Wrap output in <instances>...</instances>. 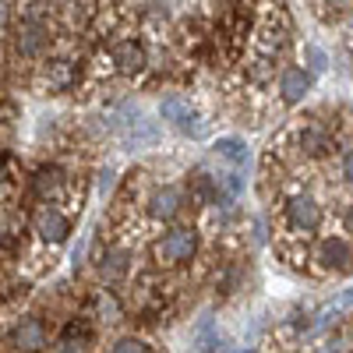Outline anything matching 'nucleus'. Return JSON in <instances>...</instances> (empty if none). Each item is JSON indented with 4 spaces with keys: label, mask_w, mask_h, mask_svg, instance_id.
Listing matches in <instances>:
<instances>
[{
    "label": "nucleus",
    "mask_w": 353,
    "mask_h": 353,
    "mask_svg": "<svg viewBox=\"0 0 353 353\" xmlns=\"http://www.w3.org/2000/svg\"><path fill=\"white\" fill-rule=\"evenodd\" d=\"M198 254V230L194 226H173L152 244V258L159 265H184Z\"/></svg>",
    "instance_id": "1"
},
{
    "label": "nucleus",
    "mask_w": 353,
    "mask_h": 353,
    "mask_svg": "<svg viewBox=\"0 0 353 353\" xmlns=\"http://www.w3.org/2000/svg\"><path fill=\"white\" fill-rule=\"evenodd\" d=\"M32 233L43 244H64L71 237V219L68 212L57 209V201H43L32 212Z\"/></svg>",
    "instance_id": "2"
},
{
    "label": "nucleus",
    "mask_w": 353,
    "mask_h": 353,
    "mask_svg": "<svg viewBox=\"0 0 353 353\" xmlns=\"http://www.w3.org/2000/svg\"><path fill=\"white\" fill-rule=\"evenodd\" d=\"M159 117H163L170 128L181 131V134H191V138H201V134H205V124H201L198 110H194L191 99H184V96H166V99L159 103Z\"/></svg>",
    "instance_id": "3"
},
{
    "label": "nucleus",
    "mask_w": 353,
    "mask_h": 353,
    "mask_svg": "<svg viewBox=\"0 0 353 353\" xmlns=\"http://www.w3.org/2000/svg\"><path fill=\"white\" fill-rule=\"evenodd\" d=\"M286 219L297 233H314L325 223V209H321L318 198H311V194H293L286 201Z\"/></svg>",
    "instance_id": "4"
},
{
    "label": "nucleus",
    "mask_w": 353,
    "mask_h": 353,
    "mask_svg": "<svg viewBox=\"0 0 353 353\" xmlns=\"http://www.w3.org/2000/svg\"><path fill=\"white\" fill-rule=\"evenodd\" d=\"M11 346L18 353H43L50 346V332H46V321L36 318V314H28L21 318L18 325L11 329Z\"/></svg>",
    "instance_id": "5"
},
{
    "label": "nucleus",
    "mask_w": 353,
    "mask_h": 353,
    "mask_svg": "<svg viewBox=\"0 0 353 353\" xmlns=\"http://www.w3.org/2000/svg\"><path fill=\"white\" fill-rule=\"evenodd\" d=\"M50 43V28L39 21V18H25L18 28H14V53L25 57V61H32L39 57Z\"/></svg>",
    "instance_id": "6"
},
{
    "label": "nucleus",
    "mask_w": 353,
    "mask_h": 353,
    "mask_svg": "<svg viewBox=\"0 0 353 353\" xmlns=\"http://www.w3.org/2000/svg\"><path fill=\"white\" fill-rule=\"evenodd\" d=\"M318 261L325 272H336V276H346L353 272V248L346 237H325L318 244Z\"/></svg>",
    "instance_id": "7"
},
{
    "label": "nucleus",
    "mask_w": 353,
    "mask_h": 353,
    "mask_svg": "<svg viewBox=\"0 0 353 353\" xmlns=\"http://www.w3.org/2000/svg\"><path fill=\"white\" fill-rule=\"evenodd\" d=\"M311 88H314V74H311L307 68H297V64L283 68V74H279V99H283L286 106L304 103Z\"/></svg>",
    "instance_id": "8"
},
{
    "label": "nucleus",
    "mask_w": 353,
    "mask_h": 353,
    "mask_svg": "<svg viewBox=\"0 0 353 353\" xmlns=\"http://www.w3.org/2000/svg\"><path fill=\"white\" fill-rule=\"evenodd\" d=\"M113 68L121 74H128V78H134V74H141L145 68H149V53H145L141 43L124 39V43L113 46Z\"/></svg>",
    "instance_id": "9"
},
{
    "label": "nucleus",
    "mask_w": 353,
    "mask_h": 353,
    "mask_svg": "<svg viewBox=\"0 0 353 353\" xmlns=\"http://www.w3.org/2000/svg\"><path fill=\"white\" fill-rule=\"evenodd\" d=\"M181 209H184V194L176 191V188H156L152 194H149V216L152 219H159V223H173L176 216H181Z\"/></svg>",
    "instance_id": "10"
},
{
    "label": "nucleus",
    "mask_w": 353,
    "mask_h": 353,
    "mask_svg": "<svg viewBox=\"0 0 353 353\" xmlns=\"http://www.w3.org/2000/svg\"><path fill=\"white\" fill-rule=\"evenodd\" d=\"M212 152L219 156V159H226L233 170H248L251 166V149H248V145L241 141V138H219L216 145H212Z\"/></svg>",
    "instance_id": "11"
},
{
    "label": "nucleus",
    "mask_w": 353,
    "mask_h": 353,
    "mask_svg": "<svg viewBox=\"0 0 353 353\" xmlns=\"http://www.w3.org/2000/svg\"><path fill=\"white\" fill-rule=\"evenodd\" d=\"M32 188H36V194L43 201H57V194H61V188H64V173L57 170V166H43L32 176Z\"/></svg>",
    "instance_id": "12"
},
{
    "label": "nucleus",
    "mask_w": 353,
    "mask_h": 353,
    "mask_svg": "<svg viewBox=\"0 0 353 353\" xmlns=\"http://www.w3.org/2000/svg\"><path fill=\"white\" fill-rule=\"evenodd\" d=\"M128 265H131V254H128L124 248H106V251L99 254V272H103V279H121V276L128 272Z\"/></svg>",
    "instance_id": "13"
},
{
    "label": "nucleus",
    "mask_w": 353,
    "mask_h": 353,
    "mask_svg": "<svg viewBox=\"0 0 353 353\" xmlns=\"http://www.w3.org/2000/svg\"><path fill=\"white\" fill-rule=\"evenodd\" d=\"M301 149H304L307 156H314V159L329 156V152H332V134L321 131V128H307V131L301 134Z\"/></svg>",
    "instance_id": "14"
},
{
    "label": "nucleus",
    "mask_w": 353,
    "mask_h": 353,
    "mask_svg": "<svg viewBox=\"0 0 353 353\" xmlns=\"http://www.w3.org/2000/svg\"><path fill=\"white\" fill-rule=\"evenodd\" d=\"M194 343H198V353H212V346H219V332L212 329L209 318H205L201 325L194 329Z\"/></svg>",
    "instance_id": "15"
},
{
    "label": "nucleus",
    "mask_w": 353,
    "mask_h": 353,
    "mask_svg": "<svg viewBox=\"0 0 353 353\" xmlns=\"http://www.w3.org/2000/svg\"><path fill=\"white\" fill-rule=\"evenodd\" d=\"M46 81H50L53 92H61V88H68V85H71V68H68V61H57V64H50V68H46Z\"/></svg>",
    "instance_id": "16"
},
{
    "label": "nucleus",
    "mask_w": 353,
    "mask_h": 353,
    "mask_svg": "<svg viewBox=\"0 0 353 353\" xmlns=\"http://www.w3.org/2000/svg\"><path fill=\"white\" fill-rule=\"evenodd\" d=\"M304 64H307L311 74H321V71L329 68V57H325V50H318L314 43H307L304 46Z\"/></svg>",
    "instance_id": "17"
},
{
    "label": "nucleus",
    "mask_w": 353,
    "mask_h": 353,
    "mask_svg": "<svg viewBox=\"0 0 353 353\" xmlns=\"http://www.w3.org/2000/svg\"><path fill=\"white\" fill-rule=\"evenodd\" d=\"M110 353H149V343L138 339V336H124V339H117Z\"/></svg>",
    "instance_id": "18"
},
{
    "label": "nucleus",
    "mask_w": 353,
    "mask_h": 353,
    "mask_svg": "<svg viewBox=\"0 0 353 353\" xmlns=\"http://www.w3.org/2000/svg\"><path fill=\"white\" fill-rule=\"evenodd\" d=\"M113 188H117V170H113V166H103V170L96 173V191H99V198H106Z\"/></svg>",
    "instance_id": "19"
},
{
    "label": "nucleus",
    "mask_w": 353,
    "mask_h": 353,
    "mask_svg": "<svg viewBox=\"0 0 353 353\" xmlns=\"http://www.w3.org/2000/svg\"><path fill=\"white\" fill-rule=\"evenodd\" d=\"M343 350H346V339L343 336H329L325 343L318 346V353H343Z\"/></svg>",
    "instance_id": "20"
},
{
    "label": "nucleus",
    "mask_w": 353,
    "mask_h": 353,
    "mask_svg": "<svg viewBox=\"0 0 353 353\" xmlns=\"http://www.w3.org/2000/svg\"><path fill=\"white\" fill-rule=\"evenodd\" d=\"M339 173H343V181H346V184H353V149L343 152V159H339Z\"/></svg>",
    "instance_id": "21"
},
{
    "label": "nucleus",
    "mask_w": 353,
    "mask_h": 353,
    "mask_svg": "<svg viewBox=\"0 0 353 353\" xmlns=\"http://www.w3.org/2000/svg\"><path fill=\"white\" fill-rule=\"evenodd\" d=\"M251 230H254V244H265V237H269V233H265V219H254Z\"/></svg>",
    "instance_id": "22"
},
{
    "label": "nucleus",
    "mask_w": 353,
    "mask_h": 353,
    "mask_svg": "<svg viewBox=\"0 0 353 353\" xmlns=\"http://www.w3.org/2000/svg\"><path fill=\"white\" fill-rule=\"evenodd\" d=\"M8 21H11V4L0 0V28H8Z\"/></svg>",
    "instance_id": "23"
},
{
    "label": "nucleus",
    "mask_w": 353,
    "mask_h": 353,
    "mask_svg": "<svg viewBox=\"0 0 353 353\" xmlns=\"http://www.w3.org/2000/svg\"><path fill=\"white\" fill-rule=\"evenodd\" d=\"M343 226H346V233H353V205H350L346 216H343Z\"/></svg>",
    "instance_id": "24"
},
{
    "label": "nucleus",
    "mask_w": 353,
    "mask_h": 353,
    "mask_svg": "<svg viewBox=\"0 0 353 353\" xmlns=\"http://www.w3.org/2000/svg\"><path fill=\"white\" fill-rule=\"evenodd\" d=\"M339 304H343V307H353V290H346V293H343Z\"/></svg>",
    "instance_id": "25"
},
{
    "label": "nucleus",
    "mask_w": 353,
    "mask_h": 353,
    "mask_svg": "<svg viewBox=\"0 0 353 353\" xmlns=\"http://www.w3.org/2000/svg\"><path fill=\"white\" fill-rule=\"evenodd\" d=\"M4 181H8V166L0 163V188H4Z\"/></svg>",
    "instance_id": "26"
},
{
    "label": "nucleus",
    "mask_w": 353,
    "mask_h": 353,
    "mask_svg": "<svg viewBox=\"0 0 353 353\" xmlns=\"http://www.w3.org/2000/svg\"><path fill=\"white\" fill-rule=\"evenodd\" d=\"M332 4H339V8H343V4H350V0H332Z\"/></svg>",
    "instance_id": "27"
}]
</instances>
